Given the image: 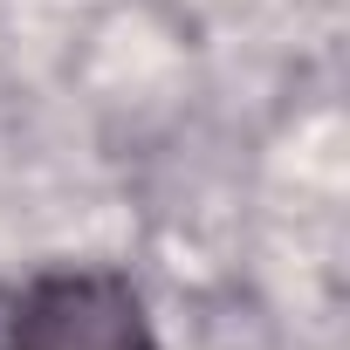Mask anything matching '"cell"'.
Listing matches in <instances>:
<instances>
[{
  "instance_id": "cell-1",
  "label": "cell",
  "mask_w": 350,
  "mask_h": 350,
  "mask_svg": "<svg viewBox=\"0 0 350 350\" xmlns=\"http://www.w3.org/2000/svg\"><path fill=\"white\" fill-rule=\"evenodd\" d=\"M0 350H144V309L117 275H42L14 295Z\"/></svg>"
}]
</instances>
